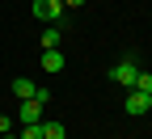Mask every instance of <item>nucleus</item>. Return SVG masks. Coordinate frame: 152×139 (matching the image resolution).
Returning <instances> with one entry per match:
<instances>
[{"mask_svg":"<svg viewBox=\"0 0 152 139\" xmlns=\"http://www.w3.org/2000/svg\"><path fill=\"white\" fill-rule=\"evenodd\" d=\"M135 76H140V68L131 63V59H123V63H114V68H110V80H114V84H123L127 93L135 89Z\"/></svg>","mask_w":152,"mask_h":139,"instance_id":"1","label":"nucleus"},{"mask_svg":"<svg viewBox=\"0 0 152 139\" xmlns=\"http://www.w3.org/2000/svg\"><path fill=\"white\" fill-rule=\"evenodd\" d=\"M59 13H64V0H34V17H38V21L55 25V21H59Z\"/></svg>","mask_w":152,"mask_h":139,"instance_id":"2","label":"nucleus"},{"mask_svg":"<svg viewBox=\"0 0 152 139\" xmlns=\"http://www.w3.org/2000/svg\"><path fill=\"white\" fill-rule=\"evenodd\" d=\"M148 110H152V97L131 89V93H127V114H131V118H140V114H148Z\"/></svg>","mask_w":152,"mask_h":139,"instance_id":"3","label":"nucleus"},{"mask_svg":"<svg viewBox=\"0 0 152 139\" xmlns=\"http://www.w3.org/2000/svg\"><path fill=\"white\" fill-rule=\"evenodd\" d=\"M17 118H21L26 127H34V122H42V106H38L34 97H30V101H21V106H17Z\"/></svg>","mask_w":152,"mask_h":139,"instance_id":"4","label":"nucleus"},{"mask_svg":"<svg viewBox=\"0 0 152 139\" xmlns=\"http://www.w3.org/2000/svg\"><path fill=\"white\" fill-rule=\"evenodd\" d=\"M34 89H38V84L30 80V76H17V80H13V93L21 97V101H30V97H34Z\"/></svg>","mask_w":152,"mask_h":139,"instance_id":"5","label":"nucleus"},{"mask_svg":"<svg viewBox=\"0 0 152 139\" xmlns=\"http://www.w3.org/2000/svg\"><path fill=\"white\" fill-rule=\"evenodd\" d=\"M38 42H42V51H59V25H47Z\"/></svg>","mask_w":152,"mask_h":139,"instance_id":"6","label":"nucleus"},{"mask_svg":"<svg viewBox=\"0 0 152 139\" xmlns=\"http://www.w3.org/2000/svg\"><path fill=\"white\" fill-rule=\"evenodd\" d=\"M42 72H64V55L59 51H42Z\"/></svg>","mask_w":152,"mask_h":139,"instance_id":"7","label":"nucleus"},{"mask_svg":"<svg viewBox=\"0 0 152 139\" xmlns=\"http://www.w3.org/2000/svg\"><path fill=\"white\" fill-rule=\"evenodd\" d=\"M42 139H68L64 122H42Z\"/></svg>","mask_w":152,"mask_h":139,"instance_id":"8","label":"nucleus"},{"mask_svg":"<svg viewBox=\"0 0 152 139\" xmlns=\"http://www.w3.org/2000/svg\"><path fill=\"white\" fill-rule=\"evenodd\" d=\"M135 93H148L152 97V72H140L135 76Z\"/></svg>","mask_w":152,"mask_h":139,"instance_id":"9","label":"nucleus"},{"mask_svg":"<svg viewBox=\"0 0 152 139\" xmlns=\"http://www.w3.org/2000/svg\"><path fill=\"white\" fill-rule=\"evenodd\" d=\"M17 139H42V122H34V127H26Z\"/></svg>","mask_w":152,"mask_h":139,"instance_id":"10","label":"nucleus"},{"mask_svg":"<svg viewBox=\"0 0 152 139\" xmlns=\"http://www.w3.org/2000/svg\"><path fill=\"white\" fill-rule=\"evenodd\" d=\"M64 4H72V9H76V4H85V0H64Z\"/></svg>","mask_w":152,"mask_h":139,"instance_id":"11","label":"nucleus"},{"mask_svg":"<svg viewBox=\"0 0 152 139\" xmlns=\"http://www.w3.org/2000/svg\"><path fill=\"white\" fill-rule=\"evenodd\" d=\"M0 139H17V135H0Z\"/></svg>","mask_w":152,"mask_h":139,"instance_id":"12","label":"nucleus"}]
</instances>
